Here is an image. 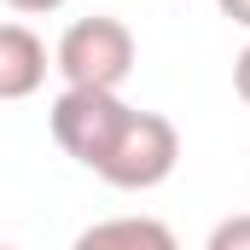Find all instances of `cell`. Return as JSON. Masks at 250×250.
I'll return each mask as SVG.
<instances>
[{"label":"cell","instance_id":"4","mask_svg":"<svg viewBox=\"0 0 250 250\" xmlns=\"http://www.w3.org/2000/svg\"><path fill=\"white\" fill-rule=\"evenodd\" d=\"M47 82V47L23 23H0V99H29Z\"/></svg>","mask_w":250,"mask_h":250},{"label":"cell","instance_id":"6","mask_svg":"<svg viewBox=\"0 0 250 250\" xmlns=\"http://www.w3.org/2000/svg\"><path fill=\"white\" fill-rule=\"evenodd\" d=\"M204 250H250V215H227V221L209 233Z\"/></svg>","mask_w":250,"mask_h":250},{"label":"cell","instance_id":"9","mask_svg":"<svg viewBox=\"0 0 250 250\" xmlns=\"http://www.w3.org/2000/svg\"><path fill=\"white\" fill-rule=\"evenodd\" d=\"M221 12H227L233 23H245V29H250V0H221Z\"/></svg>","mask_w":250,"mask_h":250},{"label":"cell","instance_id":"1","mask_svg":"<svg viewBox=\"0 0 250 250\" xmlns=\"http://www.w3.org/2000/svg\"><path fill=\"white\" fill-rule=\"evenodd\" d=\"M175 163H181L175 123L157 117V111H128V123L117 128V140H111V151L99 157L93 175L123 187V192H146V187H163L175 175Z\"/></svg>","mask_w":250,"mask_h":250},{"label":"cell","instance_id":"5","mask_svg":"<svg viewBox=\"0 0 250 250\" xmlns=\"http://www.w3.org/2000/svg\"><path fill=\"white\" fill-rule=\"evenodd\" d=\"M76 250H181V239L151 215H117V221L87 227L76 239Z\"/></svg>","mask_w":250,"mask_h":250},{"label":"cell","instance_id":"3","mask_svg":"<svg viewBox=\"0 0 250 250\" xmlns=\"http://www.w3.org/2000/svg\"><path fill=\"white\" fill-rule=\"evenodd\" d=\"M128 111H134V105H123L117 93L64 87L59 99H53V140H59L76 163L99 169V157L111 151V140H117V128L128 123Z\"/></svg>","mask_w":250,"mask_h":250},{"label":"cell","instance_id":"10","mask_svg":"<svg viewBox=\"0 0 250 250\" xmlns=\"http://www.w3.org/2000/svg\"><path fill=\"white\" fill-rule=\"evenodd\" d=\"M0 250H12V245H0Z\"/></svg>","mask_w":250,"mask_h":250},{"label":"cell","instance_id":"2","mask_svg":"<svg viewBox=\"0 0 250 250\" xmlns=\"http://www.w3.org/2000/svg\"><path fill=\"white\" fill-rule=\"evenodd\" d=\"M59 70L70 87H93V93H117L134 70V29L123 18H82L70 23L59 41Z\"/></svg>","mask_w":250,"mask_h":250},{"label":"cell","instance_id":"8","mask_svg":"<svg viewBox=\"0 0 250 250\" xmlns=\"http://www.w3.org/2000/svg\"><path fill=\"white\" fill-rule=\"evenodd\" d=\"M12 12H23V18H41V12H59L64 0H6Z\"/></svg>","mask_w":250,"mask_h":250},{"label":"cell","instance_id":"7","mask_svg":"<svg viewBox=\"0 0 250 250\" xmlns=\"http://www.w3.org/2000/svg\"><path fill=\"white\" fill-rule=\"evenodd\" d=\"M233 87H239V99L250 105V47L239 53V64H233Z\"/></svg>","mask_w":250,"mask_h":250}]
</instances>
